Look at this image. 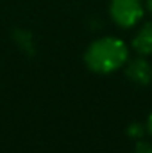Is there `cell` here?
Returning a JSON list of instances; mask_svg holds the SVG:
<instances>
[{"mask_svg": "<svg viewBox=\"0 0 152 153\" xmlns=\"http://www.w3.org/2000/svg\"><path fill=\"white\" fill-rule=\"evenodd\" d=\"M127 59H129L127 45L122 39L111 36L93 41L84 53L86 66L95 73H111L122 68L127 62Z\"/></svg>", "mask_w": 152, "mask_h": 153, "instance_id": "1", "label": "cell"}, {"mask_svg": "<svg viewBox=\"0 0 152 153\" xmlns=\"http://www.w3.org/2000/svg\"><path fill=\"white\" fill-rule=\"evenodd\" d=\"M109 14L116 25L129 29L134 27L143 16V4L141 0H111Z\"/></svg>", "mask_w": 152, "mask_h": 153, "instance_id": "2", "label": "cell"}, {"mask_svg": "<svg viewBox=\"0 0 152 153\" xmlns=\"http://www.w3.org/2000/svg\"><path fill=\"white\" fill-rule=\"evenodd\" d=\"M125 75L129 76V80H132L134 84L140 85H147L152 82V66L145 59H134L127 64Z\"/></svg>", "mask_w": 152, "mask_h": 153, "instance_id": "3", "label": "cell"}, {"mask_svg": "<svg viewBox=\"0 0 152 153\" xmlns=\"http://www.w3.org/2000/svg\"><path fill=\"white\" fill-rule=\"evenodd\" d=\"M132 48L141 55L152 53V22L145 23L132 39Z\"/></svg>", "mask_w": 152, "mask_h": 153, "instance_id": "4", "label": "cell"}, {"mask_svg": "<svg viewBox=\"0 0 152 153\" xmlns=\"http://www.w3.org/2000/svg\"><path fill=\"white\" fill-rule=\"evenodd\" d=\"M127 134H129L131 137H141V135H143V126L138 125V123H132V125L127 128Z\"/></svg>", "mask_w": 152, "mask_h": 153, "instance_id": "5", "label": "cell"}, {"mask_svg": "<svg viewBox=\"0 0 152 153\" xmlns=\"http://www.w3.org/2000/svg\"><path fill=\"white\" fill-rule=\"evenodd\" d=\"M132 153H152V144H149V143H138Z\"/></svg>", "mask_w": 152, "mask_h": 153, "instance_id": "6", "label": "cell"}, {"mask_svg": "<svg viewBox=\"0 0 152 153\" xmlns=\"http://www.w3.org/2000/svg\"><path fill=\"white\" fill-rule=\"evenodd\" d=\"M147 128H149V134L152 135V112H150V116H149V121H147Z\"/></svg>", "mask_w": 152, "mask_h": 153, "instance_id": "7", "label": "cell"}, {"mask_svg": "<svg viewBox=\"0 0 152 153\" xmlns=\"http://www.w3.org/2000/svg\"><path fill=\"white\" fill-rule=\"evenodd\" d=\"M147 7H149V11L152 13V0H147Z\"/></svg>", "mask_w": 152, "mask_h": 153, "instance_id": "8", "label": "cell"}]
</instances>
